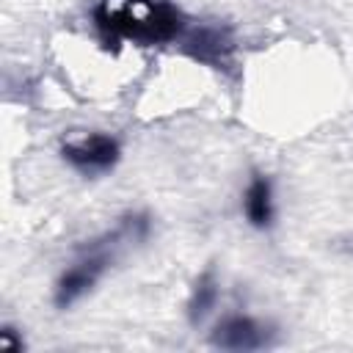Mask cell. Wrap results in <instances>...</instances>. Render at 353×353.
I'll list each match as a JSON object with an SVG mask.
<instances>
[{"instance_id":"6da1fadb","label":"cell","mask_w":353,"mask_h":353,"mask_svg":"<svg viewBox=\"0 0 353 353\" xmlns=\"http://www.w3.org/2000/svg\"><path fill=\"white\" fill-rule=\"evenodd\" d=\"M99 28L135 41H171L182 33V17L163 0H102Z\"/></svg>"},{"instance_id":"7a4b0ae2","label":"cell","mask_w":353,"mask_h":353,"mask_svg":"<svg viewBox=\"0 0 353 353\" xmlns=\"http://www.w3.org/2000/svg\"><path fill=\"white\" fill-rule=\"evenodd\" d=\"M108 262H110V256H108L105 248H91L85 256H80L74 265H69V268L63 270V276L58 279L55 303H58L61 309H66V306H72L74 301H80V298L99 281V276L105 273Z\"/></svg>"},{"instance_id":"3957f363","label":"cell","mask_w":353,"mask_h":353,"mask_svg":"<svg viewBox=\"0 0 353 353\" xmlns=\"http://www.w3.org/2000/svg\"><path fill=\"white\" fill-rule=\"evenodd\" d=\"M63 157L83 174H102L110 171L119 160V143L110 135L88 132L77 141L63 143Z\"/></svg>"},{"instance_id":"277c9868","label":"cell","mask_w":353,"mask_h":353,"mask_svg":"<svg viewBox=\"0 0 353 353\" xmlns=\"http://www.w3.org/2000/svg\"><path fill=\"white\" fill-rule=\"evenodd\" d=\"M212 345L226 350H259L268 345V328L254 317L226 314L212 331Z\"/></svg>"},{"instance_id":"5b68a950","label":"cell","mask_w":353,"mask_h":353,"mask_svg":"<svg viewBox=\"0 0 353 353\" xmlns=\"http://www.w3.org/2000/svg\"><path fill=\"white\" fill-rule=\"evenodd\" d=\"M243 210H245V218L265 229L273 218V193H270V182L265 176H254L251 185L245 188V199H243Z\"/></svg>"},{"instance_id":"8992f818","label":"cell","mask_w":353,"mask_h":353,"mask_svg":"<svg viewBox=\"0 0 353 353\" xmlns=\"http://www.w3.org/2000/svg\"><path fill=\"white\" fill-rule=\"evenodd\" d=\"M215 298H218V281H215V276L207 270L204 276H199V281H196V287H193V295H190V303H188L190 320H193V323H201V320L210 314V309L215 306Z\"/></svg>"}]
</instances>
